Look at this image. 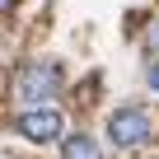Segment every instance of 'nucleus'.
I'll use <instances>...</instances> for the list:
<instances>
[{"instance_id": "39448f33", "label": "nucleus", "mask_w": 159, "mask_h": 159, "mask_svg": "<svg viewBox=\"0 0 159 159\" xmlns=\"http://www.w3.org/2000/svg\"><path fill=\"white\" fill-rule=\"evenodd\" d=\"M145 47H150V52H159V24H150V33H145Z\"/></svg>"}, {"instance_id": "f257e3e1", "label": "nucleus", "mask_w": 159, "mask_h": 159, "mask_svg": "<svg viewBox=\"0 0 159 159\" xmlns=\"http://www.w3.org/2000/svg\"><path fill=\"white\" fill-rule=\"evenodd\" d=\"M56 89H61V61H28L14 80V98H24V103L52 98Z\"/></svg>"}, {"instance_id": "7ed1b4c3", "label": "nucleus", "mask_w": 159, "mask_h": 159, "mask_svg": "<svg viewBox=\"0 0 159 159\" xmlns=\"http://www.w3.org/2000/svg\"><path fill=\"white\" fill-rule=\"evenodd\" d=\"M19 136H28L33 145H47V140H56L61 131H66V117H61V108H33V112H19Z\"/></svg>"}, {"instance_id": "423d86ee", "label": "nucleus", "mask_w": 159, "mask_h": 159, "mask_svg": "<svg viewBox=\"0 0 159 159\" xmlns=\"http://www.w3.org/2000/svg\"><path fill=\"white\" fill-rule=\"evenodd\" d=\"M150 89H159V61L150 66Z\"/></svg>"}, {"instance_id": "f03ea898", "label": "nucleus", "mask_w": 159, "mask_h": 159, "mask_svg": "<svg viewBox=\"0 0 159 159\" xmlns=\"http://www.w3.org/2000/svg\"><path fill=\"white\" fill-rule=\"evenodd\" d=\"M108 136H112V145H122V150L145 145V140H150V112H145L140 103L117 108V112L108 117Z\"/></svg>"}, {"instance_id": "20e7f679", "label": "nucleus", "mask_w": 159, "mask_h": 159, "mask_svg": "<svg viewBox=\"0 0 159 159\" xmlns=\"http://www.w3.org/2000/svg\"><path fill=\"white\" fill-rule=\"evenodd\" d=\"M61 159H103V150L89 131H75V136L61 140Z\"/></svg>"}]
</instances>
